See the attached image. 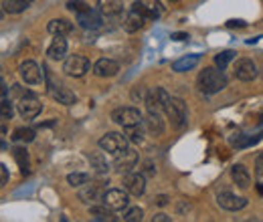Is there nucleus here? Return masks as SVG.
<instances>
[{"mask_svg":"<svg viewBox=\"0 0 263 222\" xmlns=\"http://www.w3.org/2000/svg\"><path fill=\"white\" fill-rule=\"evenodd\" d=\"M198 89L206 95H213V93H219L227 87V77L223 75V69H213V67H206L204 71H200L198 75Z\"/></svg>","mask_w":263,"mask_h":222,"instance_id":"nucleus-1","label":"nucleus"},{"mask_svg":"<svg viewBox=\"0 0 263 222\" xmlns=\"http://www.w3.org/2000/svg\"><path fill=\"white\" fill-rule=\"evenodd\" d=\"M99 148L111 156H120L122 152L128 150V137L118 133V131H109L99 139Z\"/></svg>","mask_w":263,"mask_h":222,"instance_id":"nucleus-2","label":"nucleus"},{"mask_svg":"<svg viewBox=\"0 0 263 222\" xmlns=\"http://www.w3.org/2000/svg\"><path fill=\"white\" fill-rule=\"evenodd\" d=\"M166 115L168 119L172 122L174 127H184L186 124V117H189V111H186V103L180 99V97H170V101L166 103Z\"/></svg>","mask_w":263,"mask_h":222,"instance_id":"nucleus-3","label":"nucleus"},{"mask_svg":"<svg viewBox=\"0 0 263 222\" xmlns=\"http://www.w3.org/2000/svg\"><path fill=\"white\" fill-rule=\"evenodd\" d=\"M111 119L122 126L124 129H130V127L142 126V113L136 109V107H120V109H114L111 111Z\"/></svg>","mask_w":263,"mask_h":222,"instance_id":"nucleus-4","label":"nucleus"},{"mask_svg":"<svg viewBox=\"0 0 263 222\" xmlns=\"http://www.w3.org/2000/svg\"><path fill=\"white\" fill-rule=\"evenodd\" d=\"M45 71H47L45 67L41 69L34 61H23L21 67H18V75L27 85H39L43 81V77H45Z\"/></svg>","mask_w":263,"mask_h":222,"instance_id":"nucleus-5","label":"nucleus"},{"mask_svg":"<svg viewBox=\"0 0 263 222\" xmlns=\"http://www.w3.org/2000/svg\"><path fill=\"white\" fill-rule=\"evenodd\" d=\"M105 182H87L79 188V200L85 204H93V202H103L105 196Z\"/></svg>","mask_w":263,"mask_h":222,"instance_id":"nucleus-6","label":"nucleus"},{"mask_svg":"<svg viewBox=\"0 0 263 222\" xmlns=\"http://www.w3.org/2000/svg\"><path fill=\"white\" fill-rule=\"evenodd\" d=\"M63 71L69 77H83L89 71V59L83 55H71L63 63Z\"/></svg>","mask_w":263,"mask_h":222,"instance_id":"nucleus-7","label":"nucleus"},{"mask_svg":"<svg viewBox=\"0 0 263 222\" xmlns=\"http://www.w3.org/2000/svg\"><path fill=\"white\" fill-rule=\"evenodd\" d=\"M43 109V103L33 95V93H25L18 101V113L25 117V119H33L41 113Z\"/></svg>","mask_w":263,"mask_h":222,"instance_id":"nucleus-8","label":"nucleus"},{"mask_svg":"<svg viewBox=\"0 0 263 222\" xmlns=\"http://www.w3.org/2000/svg\"><path fill=\"white\" fill-rule=\"evenodd\" d=\"M103 204L105 206H109L111 210H124V208H128V204H130V198H128V190H120V188H114V190H107L105 192V196H103Z\"/></svg>","mask_w":263,"mask_h":222,"instance_id":"nucleus-9","label":"nucleus"},{"mask_svg":"<svg viewBox=\"0 0 263 222\" xmlns=\"http://www.w3.org/2000/svg\"><path fill=\"white\" fill-rule=\"evenodd\" d=\"M146 107L148 111H160V109H166V103L170 101V95L166 93L162 87H154L146 93Z\"/></svg>","mask_w":263,"mask_h":222,"instance_id":"nucleus-10","label":"nucleus"},{"mask_svg":"<svg viewBox=\"0 0 263 222\" xmlns=\"http://www.w3.org/2000/svg\"><path fill=\"white\" fill-rule=\"evenodd\" d=\"M124 188L130 192L132 196H142L146 190V176L136 174V172H128L126 178H124Z\"/></svg>","mask_w":263,"mask_h":222,"instance_id":"nucleus-11","label":"nucleus"},{"mask_svg":"<svg viewBox=\"0 0 263 222\" xmlns=\"http://www.w3.org/2000/svg\"><path fill=\"white\" fill-rule=\"evenodd\" d=\"M217 202H219L221 208L231 210V212L241 210V208L247 206V200H245V198H239V196H235V194H231V192H219V194H217Z\"/></svg>","mask_w":263,"mask_h":222,"instance_id":"nucleus-12","label":"nucleus"},{"mask_svg":"<svg viewBox=\"0 0 263 222\" xmlns=\"http://www.w3.org/2000/svg\"><path fill=\"white\" fill-rule=\"evenodd\" d=\"M235 77L239 81H253L257 77V67L251 59H239L235 65Z\"/></svg>","mask_w":263,"mask_h":222,"instance_id":"nucleus-13","label":"nucleus"},{"mask_svg":"<svg viewBox=\"0 0 263 222\" xmlns=\"http://www.w3.org/2000/svg\"><path fill=\"white\" fill-rule=\"evenodd\" d=\"M231 178H233V182H235L241 190H247V188L251 186V174H249V170H247L243 164H235V166L231 168Z\"/></svg>","mask_w":263,"mask_h":222,"instance_id":"nucleus-14","label":"nucleus"},{"mask_svg":"<svg viewBox=\"0 0 263 222\" xmlns=\"http://www.w3.org/2000/svg\"><path fill=\"white\" fill-rule=\"evenodd\" d=\"M136 162H138V154L134 150H126L120 156H116V170L120 174H128L132 172V168H136Z\"/></svg>","mask_w":263,"mask_h":222,"instance_id":"nucleus-15","label":"nucleus"},{"mask_svg":"<svg viewBox=\"0 0 263 222\" xmlns=\"http://www.w3.org/2000/svg\"><path fill=\"white\" fill-rule=\"evenodd\" d=\"M47 55H49V59H53V61H61V59H65L67 41L63 38V34H55L53 43H51L49 49H47Z\"/></svg>","mask_w":263,"mask_h":222,"instance_id":"nucleus-16","label":"nucleus"},{"mask_svg":"<svg viewBox=\"0 0 263 222\" xmlns=\"http://www.w3.org/2000/svg\"><path fill=\"white\" fill-rule=\"evenodd\" d=\"M120 71V63L111 61V59H99L98 63L93 65V73L98 77H116Z\"/></svg>","mask_w":263,"mask_h":222,"instance_id":"nucleus-17","label":"nucleus"},{"mask_svg":"<svg viewBox=\"0 0 263 222\" xmlns=\"http://www.w3.org/2000/svg\"><path fill=\"white\" fill-rule=\"evenodd\" d=\"M144 21H146V16H142L136 8H130V12L126 14V18H124V31L126 32H136L140 31L142 27H144Z\"/></svg>","mask_w":263,"mask_h":222,"instance_id":"nucleus-18","label":"nucleus"},{"mask_svg":"<svg viewBox=\"0 0 263 222\" xmlns=\"http://www.w3.org/2000/svg\"><path fill=\"white\" fill-rule=\"evenodd\" d=\"M77 23L83 29H99L101 27V16L96 10H87L83 14H77Z\"/></svg>","mask_w":263,"mask_h":222,"instance_id":"nucleus-19","label":"nucleus"},{"mask_svg":"<svg viewBox=\"0 0 263 222\" xmlns=\"http://www.w3.org/2000/svg\"><path fill=\"white\" fill-rule=\"evenodd\" d=\"M200 61V55H186V57H182V59H178V61H174L172 63V71H176V73H186V71H191V69H195Z\"/></svg>","mask_w":263,"mask_h":222,"instance_id":"nucleus-20","label":"nucleus"},{"mask_svg":"<svg viewBox=\"0 0 263 222\" xmlns=\"http://www.w3.org/2000/svg\"><path fill=\"white\" fill-rule=\"evenodd\" d=\"M53 97H55V101H59V103H63V105H73L75 103V93L69 89V87H65V85H55L53 87Z\"/></svg>","mask_w":263,"mask_h":222,"instance_id":"nucleus-21","label":"nucleus"},{"mask_svg":"<svg viewBox=\"0 0 263 222\" xmlns=\"http://www.w3.org/2000/svg\"><path fill=\"white\" fill-rule=\"evenodd\" d=\"M114 212H116V210H111V208L105 206V204H103V206H96V204H93V206L89 208L91 218H93V220H99V222H105V220L114 222L116 220V214H114Z\"/></svg>","mask_w":263,"mask_h":222,"instance_id":"nucleus-22","label":"nucleus"},{"mask_svg":"<svg viewBox=\"0 0 263 222\" xmlns=\"http://www.w3.org/2000/svg\"><path fill=\"white\" fill-rule=\"evenodd\" d=\"M122 2L120 0H103L101 2V14L105 18H118L122 14Z\"/></svg>","mask_w":263,"mask_h":222,"instance_id":"nucleus-23","label":"nucleus"},{"mask_svg":"<svg viewBox=\"0 0 263 222\" xmlns=\"http://www.w3.org/2000/svg\"><path fill=\"white\" fill-rule=\"evenodd\" d=\"M144 122H146V126H148V129L152 133H156V135H162L164 133V122L160 117V111H148V117Z\"/></svg>","mask_w":263,"mask_h":222,"instance_id":"nucleus-24","label":"nucleus"},{"mask_svg":"<svg viewBox=\"0 0 263 222\" xmlns=\"http://www.w3.org/2000/svg\"><path fill=\"white\" fill-rule=\"evenodd\" d=\"M47 31L51 32V34H69V32L73 31V25L67 21V18H53L49 25H47Z\"/></svg>","mask_w":263,"mask_h":222,"instance_id":"nucleus-25","label":"nucleus"},{"mask_svg":"<svg viewBox=\"0 0 263 222\" xmlns=\"http://www.w3.org/2000/svg\"><path fill=\"white\" fill-rule=\"evenodd\" d=\"M87 159H89V164H91V168L98 172V174H105L107 172V159L103 158V154L101 152H93V154H89L87 156Z\"/></svg>","mask_w":263,"mask_h":222,"instance_id":"nucleus-26","label":"nucleus"},{"mask_svg":"<svg viewBox=\"0 0 263 222\" xmlns=\"http://www.w3.org/2000/svg\"><path fill=\"white\" fill-rule=\"evenodd\" d=\"M33 2L34 0H6V2H4V8H6L8 12H12V14H18V12L27 10Z\"/></svg>","mask_w":263,"mask_h":222,"instance_id":"nucleus-27","label":"nucleus"},{"mask_svg":"<svg viewBox=\"0 0 263 222\" xmlns=\"http://www.w3.org/2000/svg\"><path fill=\"white\" fill-rule=\"evenodd\" d=\"M12 156L16 159L21 172H23V174H29V154H27V150H25V148H14V150H12Z\"/></svg>","mask_w":263,"mask_h":222,"instance_id":"nucleus-28","label":"nucleus"},{"mask_svg":"<svg viewBox=\"0 0 263 222\" xmlns=\"http://www.w3.org/2000/svg\"><path fill=\"white\" fill-rule=\"evenodd\" d=\"M12 139H14V142H25V144H29V142L34 139V131L31 127H18V129H14Z\"/></svg>","mask_w":263,"mask_h":222,"instance_id":"nucleus-29","label":"nucleus"},{"mask_svg":"<svg viewBox=\"0 0 263 222\" xmlns=\"http://www.w3.org/2000/svg\"><path fill=\"white\" fill-rule=\"evenodd\" d=\"M67 182H69L73 188H81L83 184H87V182H89V174H83V172L69 174V176H67Z\"/></svg>","mask_w":263,"mask_h":222,"instance_id":"nucleus-30","label":"nucleus"},{"mask_svg":"<svg viewBox=\"0 0 263 222\" xmlns=\"http://www.w3.org/2000/svg\"><path fill=\"white\" fill-rule=\"evenodd\" d=\"M67 8H69L71 12H75V14H83V12L91 10V6H89L85 0H69V2H67Z\"/></svg>","mask_w":263,"mask_h":222,"instance_id":"nucleus-31","label":"nucleus"},{"mask_svg":"<svg viewBox=\"0 0 263 222\" xmlns=\"http://www.w3.org/2000/svg\"><path fill=\"white\" fill-rule=\"evenodd\" d=\"M233 59H235V51H223V53H219V55L215 57V65H217L219 69H225Z\"/></svg>","mask_w":263,"mask_h":222,"instance_id":"nucleus-32","label":"nucleus"},{"mask_svg":"<svg viewBox=\"0 0 263 222\" xmlns=\"http://www.w3.org/2000/svg\"><path fill=\"white\" fill-rule=\"evenodd\" d=\"M255 178H257V192L263 194V152L255 159Z\"/></svg>","mask_w":263,"mask_h":222,"instance_id":"nucleus-33","label":"nucleus"},{"mask_svg":"<svg viewBox=\"0 0 263 222\" xmlns=\"http://www.w3.org/2000/svg\"><path fill=\"white\" fill-rule=\"evenodd\" d=\"M144 6H146V10L150 12V18L154 21V18H158L160 16V2L158 0H140Z\"/></svg>","mask_w":263,"mask_h":222,"instance_id":"nucleus-34","label":"nucleus"},{"mask_svg":"<svg viewBox=\"0 0 263 222\" xmlns=\"http://www.w3.org/2000/svg\"><path fill=\"white\" fill-rule=\"evenodd\" d=\"M142 218H144V210L138 208V206H136V208H130V210L124 214V220L126 222H138V220H142Z\"/></svg>","mask_w":263,"mask_h":222,"instance_id":"nucleus-35","label":"nucleus"},{"mask_svg":"<svg viewBox=\"0 0 263 222\" xmlns=\"http://www.w3.org/2000/svg\"><path fill=\"white\" fill-rule=\"evenodd\" d=\"M128 135H130V139L134 144H140V142L144 139V129H142V126L130 127V129H128Z\"/></svg>","mask_w":263,"mask_h":222,"instance_id":"nucleus-36","label":"nucleus"},{"mask_svg":"<svg viewBox=\"0 0 263 222\" xmlns=\"http://www.w3.org/2000/svg\"><path fill=\"white\" fill-rule=\"evenodd\" d=\"M12 105H10V101H8V97H4L2 99V119L6 122V119H12Z\"/></svg>","mask_w":263,"mask_h":222,"instance_id":"nucleus-37","label":"nucleus"},{"mask_svg":"<svg viewBox=\"0 0 263 222\" xmlns=\"http://www.w3.org/2000/svg\"><path fill=\"white\" fill-rule=\"evenodd\" d=\"M0 172H2V184H0V186H6V184H8V170H6L4 164L0 166Z\"/></svg>","mask_w":263,"mask_h":222,"instance_id":"nucleus-38","label":"nucleus"},{"mask_svg":"<svg viewBox=\"0 0 263 222\" xmlns=\"http://www.w3.org/2000/svg\"><path fill=\"white\" fill-rule=\"evenodd\" d=\"M189 34L186 32H172V41H186Z\"/></svg>","mask_w":263,"mask_h":222,"instance_id":"nucleus-39","label":"nucleus"},{"mask_svg":"<svg viewBox=\"0 0 263 222\" xmlns=\"http://www.w3.org/2000/svg\"><path fill=\"white\" fill-rule=\"evenodd\" d=\"M154 222H170V216H166V214H156V216H154Z\"/></svg>","mask_w":263,"mask_h":222,"instance_id":"nucleus-40","label":"nucleus"},{"mask_svg":"<svg viewBox=\"0 0 263 222\" xmlns=\"http://www.w3.org/2000/svg\"><path fill=\"white\" fill-rule=\"evenodd\" d=\"M156 204H158V206H166V204H168V196H158V198H156Z\"/></svg>","mask_w":263,"mask_h":222,"instance_id":"nucleus-41","label":"nucleus"},{"mask_svg":"<svg viewBox=\"0 0 263 222\" xmlns=\"http://www.w3.org/2000/svg\"><path fill=\"white\" fill-rule=\"evenodd\" d=\"M146 174H148V176H152V174H154V168H152V164H150V162H146Z\"/></svg>","mask_w":263,"mask_h":222,"instance_id":"nucleus-42","label":"nucleus"},{"mask_svg":"<svg viewBox=\"0 0 263 222\" xmlns=\"http://www.w3.org/2000/svg\"><path fill=\"white\" fill-rule=\"evenodd\" d=\"M229 27H243V21H229Z\"/></svg>","mask_w":263,"mask_h":222,"instance_id":"nucleus-43","label":"nucleus"},{"mask_svg":"<svg viewBox=\"0 0 263 222\" xmlns=\"http://www.w3.org/2000/svg\"><path fill=\"white\" fill-rule=\"evenodd\" d=\"M170 2H178V0H170Z\"/></svg>","mask_w":263,"mask_h":222,"instance_id":"nucleus-44","label":"nucleus"},{"mask_svg":"<svg viewBox=\"0 0 263 222\" xmlns=\"http://www.w3.org/2000/svg\"><path fill=\"white\" fill-rule=\"evenodd\" d=\"M101 2H103V0H101Z\"/></svg>","mask_w":263,"mask_h":222,"instance_id":"nucleus-45","label":"nucleus"}]
</instances>
